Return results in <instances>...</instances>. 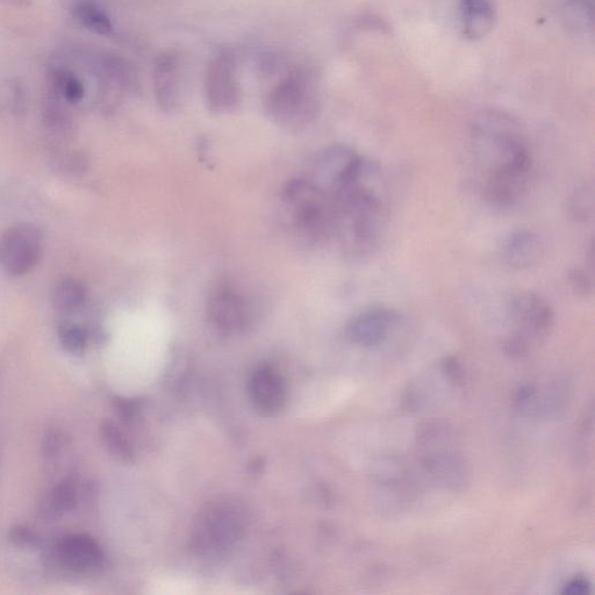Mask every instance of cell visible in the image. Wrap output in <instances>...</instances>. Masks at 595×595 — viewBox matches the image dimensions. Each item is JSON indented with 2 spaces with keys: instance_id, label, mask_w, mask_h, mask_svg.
Listing matches in <instances>:
<instances>
[{
  "instance_id": "1",
  "label": "cell",
  "mask_w": 595,
  "mask_h": 595,
  "mask_svg": "<svg viewBox=\"0 0 595 595\" xmlns=\"http://www.w3.org/2000/svg\"><path fill=\"white\" fill-rule=\"evenodd\" d=\"M470 140L472 152L487 175L533 164L525 129L506 111L479 112L471 123Z\"/></svg>"
},
{
  "instance_id": "2",
  "label": "cell",
  "mask_w": 595,
  "mask_h": 595,
  "mask_svg": "<svg viewBox=\"0 0 595 595\" xmlns=\"http://www.w3.org/2000/svg\"><path fill=\"white\" fill-rule=\"evenodd\" d=\"M320 110V89L311 70L289 71L265 98V111L277 125L298 131L310 125Z\"/></svg>"
},
{
  "instance_id": "3",
  "label": "cell",
  "mask_w": 595,
  "mask_h": 595,
  "mask_svg": "<svg viewBox=\"0 0 595 595\" xmlns=\"http://www.w3.org/2000/svg\"><path fill=\"white\" fill-rule=\"evenodd\" d=\"M248 521L247 508L238 499H214L199 511L193 523L191 546L205 556L224 554L245 536Z\"/></svg>"
},
{
  "instance_id": "4",
  "label": "cell",
  "mask_w": 595,
  "mask_h": 595,
  "mask_svg": "<svg viewBox=\"0 0 595 595\" xmlns=\"http://www.w3.org/2000/svg\"><path fill=\"white\" fill-rule=\"evenodd\" d=\"M43 235L31 222H18L0 236V267L21 277L37 268L43 256Z\"/></svg>"
},
{
  "instance_id": "5",
  "label": "cell",
  "mask_w": 595,
  "mask_h": 595,
  "mask_svg": "<svg viewBox=\"0 0 595 595\" xmlns=\"http://www.w3.org/2000/svg\"><path fill=\"white\" fill-rule=\"evenodd\" d=\"M361 159L362 156L348 146L328 147L314 157L307 179L333 203V199L353 177Z\"/></svg>"
},
{
  "instance_id": "6",
  "label": "cell",
  "mask_w": 595,
  "mask_h": 595,
  "mask_svg": "<svg viewBox=\"0 0 595 595\" xmlns=\"http://www.w3.org/2000/svg\"><path fill=\"white\" fill-rule=\"evenodd\" d=\"M205 92L207 106L213 113H231L240 106L238 64L231 50H224L210 63L206 75Z\"/></svg>"
},
{
  "instance_id": "7",
  "label": "cell",
  "mask_w": 595,
  "mask_h": 595,
  "mask_svg": "<svg viewBox=\"0 0 595 595\" xmlns=\"http://www.w3.org/2000/svg\"><path fill=\"white\" fill-rule=\"evenodd\" d=\"M507 313L516 326V335L530 338L547 336L554 326L555 314L547 300L537 293L519 291L507 299Z\"/></svg>"
},
{
  "instance_id": "8",
  "label": "cell",
  "mask_w": 595,
  "mask_h": 595,
  "mask_svg": "<svg viewBox=\"0 0 595 595\" xmlns=\"http://www.w3.org/2000/svg\"><path fill=\"white\" fill-rule=\"evenodd\" d=\"M52 563L71 575H92L103 568V547L89 535L69 534L61 537L50 551Z\"/></svg>"
},
{
  "instance_id": "9",
  "label": "cell",
  "mask_w": 595,
  "mask_h": 595,
  "mask_svg": "<svg viewBox=\"0 0 595 595\" xmlns=\"http://www.w3.org/2000/svg\"><path fill=\"white\" fill-rule=\"evenodd\" d=\"M207 318L221 334L238 335L252 322V308L248 300L231 288L214 291L207 303Z\"/></svg>"
},
{
  "instance_id": "10",
  "label": "cell",
  "mask_w": 595,
  "mask_h": 595,
  "mask_svg": "<svg viewBox=\"0 0 595 595\" xmlns=\"http://www.w3.org/2000/svg\"><path fill=\"white\" fill-rule=\"evenodd\" d=\"M400 315L390 308L375 307L357 314L348 322L347 338L358 346L375 347L389 335L398 324Z\"/></svg>"
},
{
  "instance_id": "11",
  "label": "cell",
  "mask_w": 595,
  "mask_h": 595,
  "mask_svg": "<svg viewBox=\"0 0 595 595\" xmlns=\"http://www.w3.org/2000/svg\"><path fill=\"white\" fill-rule=\"evenodd\" d=\"M249 396L258 413L275 417L283 411L288 396L283 376L269 365L258 368L249 381Z\"/></svg>"
},
{
  "instance_id": "12",
  "label": "cell",
  "mask_w": 595,
  "mask_h": 595,
  "mask_svg": "<svg viewBox=\"0 0 595 595\" xmlns=\"http://www.w3.org/2000/svg\"><path fill=\"white\" fill-rule=\"evenodd\" d=\"M543 255L544 245L541 236L530 229H520L512 233L503 246L504 262L516 271L535 267Z\"/></svg>"
},
{
  "instance_id": "13",
  "label": "cell",
  "mask_w": 595,
  "mask_h": 595,
  "mask_svg": "<svg viewBox=\"0 0 595 595\" xmlns=\"http://www.w3.org/2000/svg\"><path fill=\"white\" fill-rule=\"evenodd\" d=\"M154 91L157 104L164 112L175 111L179 102V59L174 52L163 53L157 57L154 67Z\"/></svg>"
},
{
  "instance_id": "14",
  "label": "cell",
  "mask_w": 595,
  "mask_h": 595,
  "mask_svg": "<svg viewBox=\"0 0 595 595\" xmlns=\"http://www.w3.org/2000/svg\"><path fill=\"white\" fill-rule=\"evenodd\" d=\"M461 13L464 34L471 40L485 38L496 21L491 0H461Z\"/></svg>"
},
{
  "instance_id": "15",
  "label": "cell",
  "mask_w": 595,
  "mask_h": 595,
  "mask_svg": "<svg viewBox=\"0 0 595 595\" xmlns=\"http://www.w3.org/2000/svg\"><path fill=\"white\" fill-rule=\"evenodd\" d=\"M77 503L78 492L74 480L64 479L41 499L39 513L42 519L56 521L73 512Z\"/></svg>"
},
{
  "instance_id": "16",
  "label": "cell",
  "mask_w": 595,
  "mask_h": 595,
  "mask_svg": "<svg viewBox=\"0 0 595 595\" xmlns=\"http://www.w3.org/2000/svg\"><path fill=\"white\" fill-rule=\"evenodd\" d=\"M52 300L56 311L63 314H73L84 307L86 300H88V291L78 279L63 278L56 283Z\"/></svg>"
},
{
  "instance_id": "17",
  "label": "cell",
  "mask_w": 595,
  "mask_h": 595,
  "mask_svg": "<svg viewBox=\"0 0 595 595\" xmlns=\"http://www.w3.org/2000/svg\"><path fill=\"white\" fill-rule=\"evenodd\" d=\"M73 13L78 23L86 30L99 35H109L113 31L109 14L95 0H76Z\"/></svg>"
},
{
  "instance_id": "18",
  "label": "cell",
  "mask_w": 595,
  "mask_h": 595,
  "mask_svg": "<svg viewBox=\"0 0 595 595\" xmlns=\"http://www.w3.org/2000/svg\"><path fill=\"white\" fill-rule=\"evenodd\" d=\"M99 434L109 453L120 462L133 461L134 451L131 442L116 422L104 420L99 426Z\"/></svg>"
},
{
  "instance_id": "19",
  "label": "cell",
  "mask_w": 595,
  "mask_h": 595,
  "mask_svg": "<svg viewBox=\"0 0 595 595\" xmlns=\"http://www.w3.org/2000/svg\"><path fill=\"white\" fill-rule=\"evenodd\" d=\"M53 83L59 95L70 104L81 103L85 96V86L80 77L73 71L56 70L53 75Z\"/></svg>"
},
{
  "instance_id": "20",
  "label": "cell",
  "mask_w": 595,
  "mask_h": 595,
  "mask_svg": "<svg viewBox=\"0 0 595 595\" xmlns=\"http://www.w3.org/2000/svg\"><path fill=\"white\" fill-rule=\"evenodd\" d=\"M594 209L593 190L589 185L579 186L569 197L566 210L576 222H587L592 218Z\"/></svg>"
},
{
  "instance_id": "21",
  "label": "cell",
  "mask_w": 595,
  "mask_h": 595,
  "mask_svg": "<svg viewBox=\"0 0 595 595\" xmlns=\"http://www.w3.org/2000/svg\"><path fill=\"white\" fill-rule=\"evenodd\" d=\"M59 339L64 350L71 355L78 356L84 353L86 344H88V333L80 325L63 322L59 326Z\"/></svg>"
},
{
  "instance_id": "22",
  "label": "cell",
  "mask_w": 595,
  "mask_h": 595,
  "mask_svg": "<svg viewBox=\"0 0 595 595\" xmlns=\"http://www.w3.org/2000/svg\"><path fill=\"white\" fill-rule=\"evenodd\" d=\"M564 10L571 24L584 31L592 30L594 0H564Z\"/></svg>"
},
{
  "instance_id": "23",
  "label": "cell",
  "mask_w": 595,
  "mask_h": 595,
  "mask_svg": "<svg viewBox=\"0 0 595 595\" xmlns=\"http://www.w3.org/2000/svg\"><path fill=\"white\" fill-rule=\"evenodd\" d=\"M66 446V434L60 428H49L42 437L41 454L43 461L48 465H54L60 460Z\"/></svg>"
},
{
  "instance_id": "24",
  "label": "cell",
  "mask_w": 595,
  "mask_h": 595,
  "mask_svg": "<svg viewBox=\"0 0 595 595\" xmlns=\"http://www.w3.org/2000/svg\"><path fill=\"white\" fill-rule=\"evenodd\" d=\"M9 541L14 547L21 549L38 548L41 546L40 537L31 528L24 525H14L9 529Z\"/></svg>"
},
{
  "instance_id": "25",
  "label": "cell",
  "mask_w": 595,
  "mask_h": 595,
  "mask_svg": "<svg viewBox=\"0 0 595 595\" xmlns=\"http://www.w3.org/2000/svg\"><path fill=\"white\" fill-rule=\"evenodd\" d=\"M568 284L577 296L587 297L593 292L592 277L585 269L571 268L568 271Z\"/></svg>"
},
{
  "instance_id": "26",
  "label": "cell",
  "mask_w": 595,
  "mask_h": 595,
  "mask_svg": "<svg viewBox=\"0 0 595 595\" xmlns=\"http://www.w3.org/2000/svg\"><path fill=\"white\" fill-rule=\"evenodd\" d=\"M443 368L446 370L449 377L453 378L454 381L460 382L463 377V370L461 364L457 362L456 358L448 357L443 363Z\"/></svg>"
},
{
  "instance_id": "27",
  "label": "cell",
  "mask_w": 595,
  "mask_h": 595,
  "mask_svg": "<svg viewBox=\"0 0 595 595\" xmlns=\"http://www.w3.org/2000/svg\"><path fill=\"white\" fill-rule=\"evenodd\" d=\"M587 589H589V585L583 579H576L566 587V593L571 594H583L586 593Z\"/></svg>"
}]
</instances>
